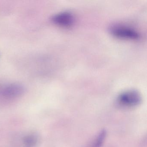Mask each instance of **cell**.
<instances>
[{"label": "cell", "mask_w": 147, "mask_h": 147, "mask_svg": "<svg viewBox=\"0 0 147 147\" xmlns=\"http://www.w3.org/2000/svg\"><path fill=\"white\" fill-rule=\"evenodd\" d=\"M106 132L105 131H102L97 137L95 141L94 142L92 145L91 147H100L102 144L105 140V137Z\"/></svg>", "instance_id": "obj_6"}, {"label": "cell", "mask_w": 147, "mask_h": 147, "mask_svg": "<svg viewBox=\"0 0 147 147\" xmlns=\"http://www.w3.org/2000/svg\"><path fill=\"white\" fill-rule=\"evenodd\" d=\"M38 141L37 136L31 134L26 136L23 140L24 147H34Z\"/></svg>", "instance_id": "obj_5"}, {"label": "cell", "mask_w": 147, "mask_h": 147, "mask_svg": "<svg viewBox=\"0 0 147 147\" xmlns=\"http://www.w3.org/2000/svg\"><path fill=\"white\" fill-rule=\"evenodd\" d=\"M52 22L57 25L63 27H69L74 24L75 20L73 14L69 12H63L55 15Z\"/></svg>", "instance_id": "obj_4"}, {"label": "cell", "mask_w": 147, "mask_h": 147, "mask_svg": "<svg viewBox=\"0 0 147 147\" xmlns=\"http://www.w3.org/2000/svg\"><path fill=\"white\" fill-rule=\"evenodd\" d=\"M24 86L18 83H11L0 89V97L5 99H13L21 96L24 93Z\"/></svg>", "instance_id": "obj_3"}, {"label": "cell", "mask_w": 147, "mask_h": 147, "mask_svg": "<svg viewBox=\"0 0 147 147\" xmlns=\"http://www.w3.org/2000/svg\"><path fill=\"white\" fill-rule=\"evenodd\" d=\"M142 101V97L137 91L127 90L120 94L117 98V102L121 106L131 108L138 105Z\"/></svg>", "instance_id": "obj_1"}, {"label": "cell", "mask_w": 147, "mask_h": 147, "mask_svg": "<svg viewBox=\"0 0 147 147\" xmlns=\"http://www.w3.org/2000/svg\"><path fill=\"white\" fill-rule=\"evenodd\" d=\"M110 32L114 36L122 39L136 40L140 38V34L138 32L125 26H113L110 29Z\"/></svg>", "instance_id": "obj_2"}]
</instances>
